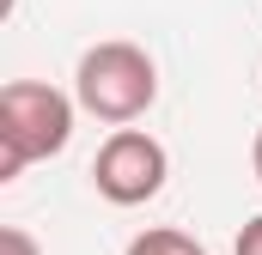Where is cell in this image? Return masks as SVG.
Segmentation results:
<instances>
[{
	"mask_svg": "<svg viewBox=\"0 0 262 255\" xmlns=\"http://www.w3.org/2000/svg\"><path fill=\"white\" fill-rule=\"evenodd\" d=\"M232 255H262V213L256 219H244V231H238V249Z\"/></svg>",
	"mask_w": 262,
	"mask_h": 255,
	"instance_id": "6",
	"label": "cell"
},
{
	"mask_svg": "<svg viewBox=\"0 0 262 255\" xmlns=\"http://www.w3.org/2000/svg\"><path fill=\"white\" fill-rule=\"evenodd\" d=\"M250 170H256V183H262V128H256V140H250Z\"/></svg>",
	"mask_w": 262,
	"mask_h": 255,
	"instance_id": "7",
	"label": "cell"
},
{
	"mask_svg": "<svg viewBox=\"0 0 262 255\" xmlns=\"http://www.w3.org/2000/svg\"><path fill=\"white\" fill-rule=\"evenodd\" d=\"M0 255H43V249H37V237H31L25 225H6V231H0Z\"/></svg>",
	"mask_w": 262,
	"mask_h": 255,
	"instance_id": "5",
	"label": "cell"
},
{
	"mask_svg": "<svg viewBox=\"0 0 262 255\" xmlns=\"http://www.w3.org/2000/svg\"><path fill=\"white\" fill-rule=\"evenodd\" d=\"M122 255H207V249H201L189 231H177V225H146L140 237H128Z\"/></svg>",
	"mask_w": 262,
	"mask_h": 255,
	"instance_id": "4",
	"label": "cell"
},
{
	"mask_svg": "<svg viewBox=\"0 0 262 255\" xmlns=\"http://www.w3.org/2000/svg\"><path fill=\"white\" fill-rule=\"evenodd\" d=\"M73 97H79L85 116H98L110 128H128L159 104V61L128 37L92 43L79 55V67H73Z\"/></svg>",
	"mask_w": 262,
	"mask_h": 255,
	"instance_id": "1",
	"label": "cell"
},
{
	"mask_svg": "<svg viewBox=\"0 0 262 255\" xmlns=\"http://www.w3.org/2000/svg\"><path fill=\"white\" fill-rule=\"evenodd\" d=\"M79 97H67L43 79H6L0 85V183H12L25 164H43L67 152Z\"/></svg>",
	"mask_w": 262,
	"mask_h": 255,
	"instance_id": "2",
	"label": "cell"
},
{
	"mask_svg": "<svg viewBox=\"0 0 262 255\" xmlns=\"http://www.w3.org/2000/svg\"><path fill=\"white\" fill-rule=\"evenodd\" d=\"M165 176H171V152L146 128H116L92 158V189L110 207H146L165 189Z\"/></svg>",
	"mask_w": 262,
	"mask_h": 255,
	"instance_id": "3",
	"label": "cell"
}]
</instances>
